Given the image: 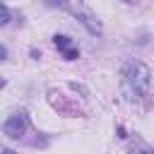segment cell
<instances>
[{
  "label": "cell",
  "instance_id": "cell-1",
  "mask_svg": "<svg viewBox=\"0 0 154 154\" xmlns=\"http://www.w3.org/2000/svg\"><path fill=\"white\" fill-rule=\"evenodd\" d=\"M120 89L125 94L128 101H142L144 96H149V87H152V72L144 63H128L123 75H120Z\"/></svg>",
  "mask_w": 154,
  "mask_h": 154
},
{
  "label": "cell",
  "instance_id": "cell-2",
  "mask_svg": "<svg viewBox=\"0 0 154 154\" xmlns=\"http://www.w3.org/2000/svg\"><path fill=\"white\" fill-rule=\"evenodd\" d=\"M55 5H60V7H65L67 12H72L91 34H101V24H99V19L91 14V10L89 7H84L79 0H53Z\"/></svg>",
  "mask_w": 154,
  "mask_h": 154
},
{
  "label": "cell",
  "instance_id": "cell-3",
  "mask_svg": "<svg viewBox=\"0 0 154 154\" xmlns=\"http://www.w3.org/2000/svg\"><path fill=\"white\" fill-rule=\"evenodd\" d=\"M26 128H29V118L24 116V113H14V116H10L7 118V123H5V135H10V137H22L24 132H26Z\"/></svg>",
  "mask_w": 154,
  "mask_h": 154
},
{
  "label": "cell",
  "instance_id": "cell-4",
  "mask_svg": "<svg viewBox=\"0 0 154 154\" xmlns=\"http://www.w3.org/2000/svg\"><path fill=\"white\" fill-rule=\"evenodd\" d=\"M53 43L58 46V51L63 53V58H67V60H75V58H79V51H77V46L67 38V36H55L53 38Z\"/></svg>",
  "mask_w": 154,
  "mask_h": 154
},
{
  "label": "cell",
  "instance_id": "cell-5",
  "mask_svg": "<svg viewBox=\"0 0 154 154\" xmlns=\"http://www.w3.org/2000/svg\"><path fill=\"white\" fill-rule=\"evenodd\" d=\"M7 22H10V10H7V7L0 2V26H5Z\"/></svg>",
  "mask_w": 154,
  "mask_h": 154
},
{
  "label": "cell",
  "instance_id": "cell-6",
  "mask_svg": "<svg viewBox=\"0 0 154 154\" xmlns=\"http://www.w3.org/2000/svg\"><path fill=\"white\" fill-rule=\"evenodd\" d=\"M132 154H154V149H132Z\"/></svg>",
  "mask_w": 154,
  "mask_h": 154
},
{
  "label": "cell",
  "instance_id": "cell-7",
  "mask_svg": "<svg viewBox=\"0 0 154 154\" xmlns=\"http://www.w3.org/2000/svg\"><path fill=\"white\" fill-rule=\"evenodd\" d=\"M7 58V51H5V46H0V60H5Z\"/></svg>",
  "mask_w": 154,
  "mask_h": 154
},
{
  "label": "cell",
  "instance_id": "cell-8",
  "mask_svg": "<svg viewBox=\"0 0 154 154\" xmlns=\"http://www.w3.org/2000/svg\"><path fill=\"white\" fill-rule=\"evenodd\" d=\"M2 87H5V79H2V77H0V89H2Z\"/></svg>",
  "mask_w": 154,
  "mask_h": 154
},
{
  "label": "cell",
  "instance_id": "cell-9",
  "mask_svg": "<svg viewBox=\"0 0 154 154\" xmlns=\"http://www.w3.org/2000/svg\"><path fill=\"white\" fill-rule=\"evenodd\" d=\"M2 154H14V152H12V149H5V152H2Z\"/></svg>",
  "mask_w": 154,
  "mask_h": 154
}]
</instances>
